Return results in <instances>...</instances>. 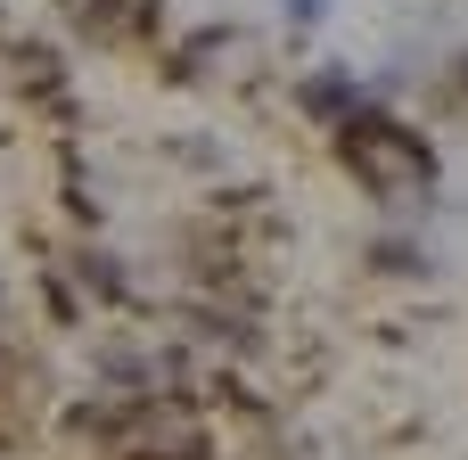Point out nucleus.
<instances>
[{"instance_id": "1", "label": "nucleus", "mask_w": 468, "mask_h": 460, "mask_svg": "<svg viewBox=\"0 0 468 460\" xmlns=\"http://www.w3.org/2000/svg\"><path fill=\"white\" fill-rule=\"evenodd\" d=\"M337 148H346V165H354L370 189H387V198H403V189H428V181H436V148H428L411 123H395V115H354Z\"/></svg>"}, {"instance_id": "2", "label": "nucleus", "mask_w": 468, "mask_h": 460, "mask_svg": "<svg viewBox=\"0 0 468 460\" xmlns=\"http://www.w3.org/2000/svg\"><path fill=\"white\" fill-rule=\"evenodd\" d=\"M304 107H321V115H329V107H346V82H337V74H321V82L304 91Z\"/></svg>"}]
</instances>
